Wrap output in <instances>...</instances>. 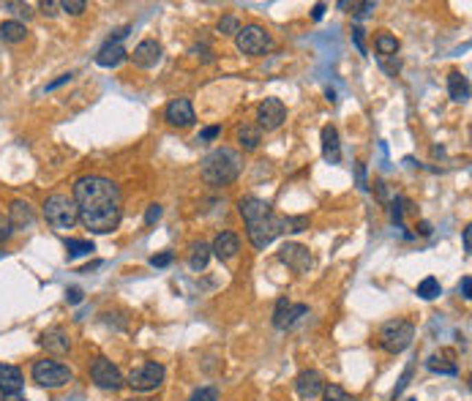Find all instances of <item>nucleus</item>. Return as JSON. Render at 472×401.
<instances>
[{"instance_id":"1","label":"nucleus","mask_w":472,"mask_h":401,"mask_svg":"<svg viewBox=\"0 0 472 401\" xmlns=\"http://www.w3.org/2000/svg\"><path fill=\"white\" fill-rule=\"evenodd\" d=\"M74 205L77 216L85 224V229L96 235H107L118 229L123 216V200L115 181L104 175H82L74 181Z\"/></svg>"},{"instance_id":"2","label":"nucleus","mask_w":472,"mask_h":401,"mask_svg":"<svg viewBox=\"0 0 472 401\" xmlns=\"http://www.w3.org/2000/svg\"><path fill=\"white\" fill-rule=\"evenodd\" d=\"M237 213L243 216L248 240H251V246L257 251L268 249L281 235V216H276L265 200H259V197H243V200L237 202Z\"/></svg>"},{"instance_id":"3","label":"nucleus","mask_w":472,"mask_h":401,"mask_svg":"<svg viewBox=\"0 0 472 401\" xmlns=\"http://www.w3.org/2000/svg\"><path fill=\"white\" fill-rule=\"evenodd\" d=\"M243 170V159L233 148H213L202 159V178L208 186H230Z\"/></svg>"},{"instance_id":"4","label":"nucleus","mask_w":472,"mask_h":401,"mask_svg":"<svg viewBox=\"0 0 472 401\" xmlns=\"http://www.w3.org/2000/svg\"><path fill=\"white\" fill-rule=\"evenodd\" d=\"M44 218H47V224H49L52 229H58V232H69V229L80 221L77 205H74L71 197H66V194H52V197H47V202H44Z\"/></svg>"},{"instance_id":"5","label":"nucleus","mask_w":472,"mask_h":401,"mask_svg":"<svg viewBox=\"0 0 472 401\" xmlns=\"http://www.w3.org/2000/svg\"><path fill=\"white\" fill-rule=\"evenodd\" d=\"M415 339V325L410 319H390L379 328V347L390 355L404 352Z\"/></svg>"},{"instance_id":"6","label":"nucleus","mask_w":472,"mask_h":401,"mask_svg":"<svg viewBox=\"0 0 472 401\" xmlns=\"http://www.w3.org/2000/svg\"><path fill=\"white\" fill-rule=\"evenodd\" d=\"M30 377H33V382L38 388H47V391H58V388H63V385H69L74 380L69 366H63L58 360H49V358L36 360L33 369H30Z\"/></svg>"},{"instance_id":"7","label":"nucleus","mask_w":472,"mask_h":401,"mask_svg":"<svg viewBox=\"0 0 472 401\" xmlns=\"http://www.w3.org/2000/svg\"><path fill=\"white\" fill-rule=\"evenodd\" d=\"M235 44L243 55L259 58V55H265V52L273 47V38H270V33H268L262 25H246V27L237 30Z\"/></svg>"},{"instance_id":"8","label":"nucleus","mask_w":472,"mask_h":401,"mask_svg":"<svg viewBox=\"0 0 472 401\" xmlns=\"http://www.w3.org/2000/svg\"><path fill=\"white\" fill-rule=\"evenodd\" d=\"M164 377H167V371L161 363H142L139 369H134L128 374L126 385L137 393H150V391H158L164 385Z\"/></svg>"},{"instance_id":"9","label":"nucleus","mask_w":472,"mask_h":401,"mask_svg":"<svg viewBox=\"0 0 472 401\" xmlns=\"http://www.w3.org/2000/svg\"><path fill=\"white\" fill-rule=\"evenodd\" d=\"M91 380L96 382V388H102V391H113V393L126 385V380H123L120 369L113 363V360H107V358H96V360L91 363Z\"/></svg>"},{"instance_id":"10","label":"nucleus","mask_w":472,"mask_h":401,"mask_svg":"<svg viewBox=\"0 0 472 401\" xmlns=\"http://www.w3.org/2000/svg\"><path fill=\"white\" fill-rule=\"evenodd\" d=\"M306 314H309V306L306 303H290L287 298H281V301L276 303V308H273V328L276 330H290Z\"/></svg>"},{"instance_id":"11","label":"nucleus","mask_w":472,"mask_h":401,"mask_svg":"<svg viewBox=\"0 0 472 401\" xmlns=\"http://www.w3.org/2000/svg\"><path fill=\"white\" fill-rule=\"evenodd\" d=\"M287 120V106L281 99H265L257 106V126L265 131H276Z\"/></svg>"},{"instance_id":"12","label":"nucleus","mask_w":472,"mask_h":401,"mask_svg":"<svg viewBox=\"0 0 472 401\" xmlns=\"http://www.w3.org/2000/svg\"><path fill=\"white\" fill-rule=\"evenodd\" d=\"M279 260H281L287 268H292L295 273H309L311 265H314L311 251H309L306 246H300V243H284L281 251H279Z\"/></svg>"},{"instance_id":"13","label":"nucleus","mask_w":472,"mask_h":401,"mask_svg":"<svg viewBox=\"0 0 472 401\" xmlns=\"http://www.w3.org/2000/svg\"><path fill=\"white\" fill-rule=\"evenodd\" d=\"M164 120H167L169 126H175V128H189V126H194L197 115H194L191 101L189 99L169 101V104H167V109H164Z\"/></svg>"},{"instance_id":"14","label":"nucleus","mask_w":472,"mask_h":401,"mask_svg":"<svg viewBox=\"0 0 472 401\" xmlns=\"http://www.w3.org/2000/svg\"><path fill=\"white\" fill-rule=\"evenodd\" d=\"M295 391H298V396H300L303 401L320 399V396H322V391H325L322 374H320V371H314V369L300 371V374H298V380H295Z\"/></svg>"},{"instance_id":"15","label":"nucleus","mask_w":472,"mask_h":401,"mask_svg":"<svg viewBox=\"0 0 472 401\" xmlns=\"http://www.w3.org/2000/svg\"><path fill=\"white\" fill-rule=\"evenodd\" d=\"M161 55H164L161 44H158V41H153V38H148V41H139L128 58L134 60V66H137V69H153V66L161 60Z\"/></svg>"},{"instance_id":"16","label":"nucleus","mask_w":472,"mask_h":401,"mask_svg":"<svg viewBox=\"0 0 472 401\" xmlns=\"http://www.w3.org/2000/svg\"><path fill=\"white\" fill-rule=\"evenodd\" d=\"M8 221H11V229H33L36 213L25 200H14L8 207Z\"/></svg>"},{"instance_id":"17","label":"nucleus","mask_w":472,"mask_h":401,"mask_svg":"<svg viewBox=\"0 0 472 401\" xmlns=\"http://www.w3.org/2000/svg\"><path fill=\"white\" fill-rule=\"evenodd\" d=\"M22 385H25L22 371L16 366H11V363H0V393L3 396L22 393Z\"/></svg>"},{"instance_id":"18","label":"nucleus","mask_w":472,"mask_h":401,"mask_svg":"<svg viewBox=\"0 0 472 401\" xmlns=\"http://www.w3.org/2000/svg\"><path fill=\"white\" fill-rule=\"evenodd\" d=\"M38 341H41V347H47V350L55 352V355H63V352L71 350V339H69L66 328H49V330L41 333Z\"/></svg>"},{"instance_id":"19","label":"nucleus","mask_w":472,"mask_h":401,"mask_svg":"<svg viewBox=\"0 0 472 401\" xmlns=\"http://www.w3.org/2000/svg\"><path fill=\"white\" fill-rule=\"evenodd\" d=\"M126 58H128V52H126V47L118 44V41H107V44H102V49L96 52V63H99L102 69H115V66H120Z\"/></svg>"},{"instance_id":"20","label":"nucleus","mask_w":472,"mask_h":401,"mask_svg":"<svg viewBox=\"0 0 472 401\" xmlns=\"http://www.w3.org/2000/svg\"><path fill=\"white\" fill-rule=\"evenodd\" d=\"M237 251H240V238H237L235 232H222V235H216V240H213V246H211V254H216L222 262L233 260Z\"/></svg>"},{"instance_id":"21","label":"nucleus","mask_w":472,"mask_h":401,"mask_svg":"<svg viewBox=\"0 0 472 401\" xmlns=\"http://www.w3.org/2000/svg\"><path fill=\"white\" fill-rule=\"evenodd\" d=\"M322 156H325L328 164H339L342 161V142H339L336 126H325L322 128Z\"/></svg>"},{"instance_id":"22","label":"nucleus","mask_w":472,"mask_h":401,"mask_svg":"<svg viewBox=\"0 0 472 401\" xmlns=\"http://www.w3.org/2000/svg\"><path fill=\"white\" fill-rule=\"evenodd\" d=\"M448 96L456 104H467L470 101V80L462 71H451L448 74Z\"/></svg>"},{"instance_id":"23","label":"nucleus","mask_w":472,"mask_h":401,"mask_svg":"<svg viewBox=\"0 0 472 401\" xmlns=\"http://www.w3.org/2000/svg\"><path fill=\"white\" fill-rule=\"evenodd\" d=\"M426 369H429V371H434V374H448V377H456V374H459V363H456V360H451V355H448V352L429 355Z\"/></svg>"},{"instance_id":"24","label":"nucleus","mask_w":472,"mask_h":401,"mask_svg":"<svg viewBox=\"0 0 472 401\" xmlns=\"http://www.w3.org/2000/svg\"><path fill=\"white\" fill-rule=\"evenodd\" d=\"M237 142L243 150H257L259 142H262V128L259 126H251V123H243L237 128Z\"/></svg>"},{"instance_id":"25","label":"nucleus","mask_w":472,"mask_h":401,"mask_svg":"<svg viewBox=\"0 0 472 401\" xmlns=\"http://www.w3.org/2000/svg\"><path fill=\"white\" fill-rule=\"evenodd\" d=\"M25 36H27V27L16 19H8L0 25V41H5V44H19V41H25Z\"/></svg>"},{"instance_id":"26","label":"nucleus","mask_w":472,"mask_h":401,"mask_svg":"<svg viewBox=\"0 0 472 401\" xmlns=\"http://www.w3.org/2000/svg\"><path fill=\"white\" fill-rule=\"evenodd\" d=\"M208 260H211V246L194 243V246H191V257H189V268H191L194 273H200V271L208 268Z\"/></svg>"},{"instance_id":"27","label":"nucleus","mask_w":472,"mask_h":401,"mask_svg":"<svg viewBox=\"0 0 472 401\" xmlns=\"http://www.w3.org/2000/svg\"><path fill=\"white\" fill-rule=\"evenodd\" d=\"M374 47H377V58H396V52H399V41L388 33H379Z\"/></svg>"},{"instance_id":"28","label":"nucleus","mask_w":472,"mask_h":401,"mask_svg":"<svg viewBox=\"0 0 472 401\" xmlns=\"http://www.w3.org/2000/svg\"><path fill=\"white\" fill-rule=\"evenodd\" d=\"M418 298H423V301H434V298H440V293H442V287H440V282L434 279V276H426L421 284H418Z\"/></svg>"},{"instance_id":"29","label":"nucleus","mask_w":472,"mask_h":401,"mask_svg":"<svg viewBox=\"0 0 472 401\" xmlns=\"http://www.w3.org/2000/svg\"><path fill=\"white\" fill-rule=\"evenodd\" d=\"M66 251H69V257L74 260V257H88V254H93L96 246H93V240H74V238H69V240H66Z\"/></svg>"},{"instance_id":"30","label":"nucleus","mask_w":472,"mask_h":401,"mask_svg":"<svg viewBox=\"0 0 472 401\" xmlns=\"http://www.w3.org/2000/svg\"><path fill=\"white\" fill-rule=\"evenodd\" d=\"M309 216H281V232H306Z\"/></svg>"},{"instance_id":"31","label":"nucleus","mask_w":472,"mask_h":401,"mask_svg":"<svg viewBox=\"0 0 472 401\" xmlns=\"http://www.w3.org/2000/svg\"><path fill=\"white\" fill-rule=\"evenodd\" d=\"M237 30H240V19L235 14H227V16L219 19V33L222 36H237Z\"/></svg>"},{"instance_id":"32","label":"nucleus","mask_w":472,"mask_h":401,"mask_svg":"<svg viewBox=\"0 0 472 401\" xmlns=\"http://www.w3.org/2000/svg\"><path fill=\"white\" fill-rule=\"evenodd\" d=\"M322 396H325V401H357L355 396H350L342 385H325Z\"/></svg>"},{"instance_id":"33","label":"nucleus","mask_w":472,"mask_h":401,"mask_svg":"<svg viewBox=\"0 0 472 401\" xmlns=\"http://www.w3.org/2000/svg\"><path fill=\"white\" fill-rule=\"evenodd\" d=\"M404 205H407V202L401 200V197H393V200H390V221H393L396 227H404Z\"/></svg>"},{"instance_id":"34","label":"nucleus","mask_w":472,"mask_h":401,"mask_svg":"<svg viewBox=\"0 0 472 401\" xmlns=\"http://www.w3.org/2000/svg\"><path fill=\"white\" fill-rule=\"evenodd\" d=\"M412 371H415V366H412V363H410V366H407V369H404V374H401V377H399V382H396V388H393V401L399 399V396H401V393H404V388H407V385H410V380H412Z\"/></svg>"},{"instance_id":"35","label":"nucleus","mask_w":472,"mask_h":401,"mask_svg":"<svg viewBox=\"0 0 472 401\" xmlns=\"http://www.w3.org/2000/svg\"><path fill=\"white\" fill-rule=\"evenodd\" d=\"M189 401H219V388H213V385L200 388V391H194V393H191V399Z\"/></svg>"},{"instance_id":"36","label":"nucleus","mask_w":472,"mask_h":401,"mask_svg":"<svg viewBox=\"0 0 472 401\" xmlns=\"http://www.w3.org/2000/svg\"><path fill=\"white\" fill-rule=\"evenodd\" d=\"M60 8H63L66 14H74V16H80V14H82L88 5H85V0H63V3H60Z\"/></svg>"},{"instance_id":"37","label":"nucleus","mask_w":472,"mask_h":401,"mask_svg":"<svg viewBox=\"0 0 472 401\" xmlns=\"http://www.w3.org/2000/svg\"><path fill=\"white\" fill-rule=\"evenodd\" d=\"M377 60H379V66H382L390 77H396L399 69H401V60H399V58H377Z\"/></svg>"},{"instance_id":"38","label":"nucleus","mask_w":472,"mask_h":401,"mask_svg":"<svg viewBox=\"0 0 472 401\" xmlns=\"http://www.w3.org/2000/svg\"><path fill=\"white\" fill-rule=\"evenodd\" d=\"M172 260H175L172 251H161V254L150 257V265H153V268H167V265H172Z\"/></svg>"},{"instance_id":"39","label":"nucleus","mask_w":472,"mask_h":401,"mask_svg":"<svg viewBox=\"0 0 472 401\" xmlns=\"http://www.w3.org/2000/svg\"><path fill=\"white\" fill-rule=\"evenodd\" d=\"M11 235H14V229H11V221H8V216H3V213H0V243H5Z\"/></svg>"},{"instance_id":"40","label":"nucleus","mask_w":472,"mask_h":401,"mask_svg":"<svg viewBox=\"0 0 472 401\" xmlns=\"http://www.w3.org/2000/svg\"><path fill=\"white\" fill-rule=\"evenodd\" d=\"M353 8H355V16L363 19L366 14H371V11L377 8V3H371V0H368V3H353Z\"/></svg>"},{"instance_id":"41","label":"nucleus","mask_w":472,"mask_h":401,"mask_svg":"<svg viewBox=\"0 0 472 401\" xmlns=\"http://www.w3.org/2000/svg\"><path fill=\"white\" fill-rule=\"evenodd\" d=\"M355 175H357V189H360V192H368V181H366V167H363L360 161L355 164Z\"/></svg>"},{"instance_id":"42","label":"nucleus","mask_w":472,"mask_h":401,"mask_svg":"<svg viewBox=\"0 0 472 401\" xmlns=\"http://www.w3.org/2000/svg\"><path fill=\"white\" fill-rule=\"evenodd\" d=\"M158 218H161V205H150V207H148V213H145V224H148V227H153Z\"/></svg>"},{"instance_id":"43","label":"nucleus","mask_w":472,"mask_h":401,"mask_svg":"<svg viewBox=\"0 0 472 401\" xmlns=\"http://www.w3.org/2000/svg\"><path fill=\"white\" fill-rule=\"evenodd\" d=\"M374 189H377V197H379V202L390 200V189H388V183H385V181H374Z\"/></svg>"},{"instance_id":"44","label":"nucleus","mask_w":472,"mask_h":401,"mask_svg":"<svg viewBox=\"0 0 472 401\" xmlns=\"http://www.w3.org/2000/svg\"><path fill=\"white\" fill-rule=\"evenodd\" d=\"M353 41H355V47H357V52H360V55H366V44H363V27H357V25H355V27H353Z\"/></svg>"},{"instance_id":"45","label":"nucleus","mask_w":472,"mask_h":401,"mask_svg":"<svg viewBox=\"0 0 472 401\" xmlns=\"http://www.w3.org/2000/svg\"><path fill=\"white\" fill-rule=\"evenodd\" d=\"M82 298H85V295H82V290H80V287H69V290H66V301L71 303V306L82 303Z\"/></svg>"},{"instance_id":"46","label":"nucleus","mask_w":472,"mask_h":401,"mask_svg":"<svg viewBox=\"0 0 472 401\" xmlns=\"http://www.w3.org/2000/svg\"><path fill=\"white\" fill-rule=\"evenodd\" d=\"M58 8H60V3H55V0H44V3H41V14H44V16H55Z\"/></svg>"},{"instance_id":"47","label":"nucleus","mask_w":472,"mask_h":401,"mask_svg":"<svg viewBox=\"0 0 472 401\" xmlns=\"http://www.w3.org/2000/svg\"><path fill=\"white\" fill-rule=\"evenodd\" d=\"M219 134H222V126H208V128L200 134V139H202V142H211V139H216Z\"/></svg>"},{"instance_id":"48","label":"nucleus","mask_w":472,"mask_h":401,"mask_svg":"<svg viewBox=\"0 0 472 401\" xmlns=\"http://www.w3.org/2000/svg\"><path fill=\"white\" fill-rule=\"evenodd\" d=\"M459 293H462V298H464V301H470L472 298V276H464V279H462Z\"/></svg>"},{"instance_id":"49","label":"nucleus","mask_w":472,"mask_h":401,"mask_svg":"<svg viewBox=\"0 0 472 401\" xmlns=\"http://www.w3.org/2000/svg\"><path fill=\"white\" fill-rule=\"evenodd\" d=\"M5 8H11V11H16V14H22L25 19L30 16V5H27V3H5Z\"/></svg>"},{"instance_id":"50","label":"nucleus","mask_w":472,"mask_h":401,"mask_svg":"<svg viewBox=\"0 0 472 401\" xmlns=\"http://www.w3.org/2000/svg\"><path fill=\"white\" fill-rule=\"evenodd\" d=\"M71 77H74L71 71H69V74H60V77H58L55 82H49V85H47V91H55V88H60V85H66V82H71Z\"/></svg>"},{"instance_id":"51","label":"nucleus","mask_w":472,"mask_h":401,"mask_svg":"<svg viewBox=\"0 0 472 401\" xmlns=\"http://www.w3.org/2000/svg\"><path fill=\"white\" fill-rule=\"evenodd\" d=\"M325 8H328V5H325V3H317V5H314V8H311V19H314V22H320V19H322V16H325Z\"/></svg>"},{"instance_id":"52","label":"nucleus","mask_w":472,"mask_h":401,"mask_svg":"<svg viewBox=\"0 0 472 401\" xmlns=\"http://www.w3.org/2000/svg\"><path fill=\"white\" fill-rule=\"evenodd\" d=\"M418 232H421L423 238H429V235L434 232V227H432V221H421V224H418Z\"/></svg>"},{"instance_id":"53","label":"nucleus","mask_w":472,"mask_h":401,"mask_svg":"<svg viewBox=\"0 0 472 401\" xmlns=\"http://www.w3.org/2000/svg\"><path fill=\"white\" fill-rule=\"evenodd\" d=\"M464 251H472V227H464Z\"/></svg>"},{"instance_id":"54","label":"nucleus","mask_w":472,"mask_h":401,"mask_svg":"<svg viewBox=\"0 0 472 401\" xmlns=\"http://www.w3.org/2000/svg\"><path fill=\"white\" fill-rule=\"evenodd\" d=\"M325 96H328V101H336V91H331V88H328V91H325Z\"/></svg>"},{"instance_id":"55","label":"nucleus","mask_w":472,"mask_h":401,"mask_svg":"<svg viewBox=\"0 0 472 401\" xmlns=\"http://www.w3.org/2000/svg\"><path fill=\"white\" fill-rule=\"evenodd\" d=\"M126 401H153V399H126Z\"/></svg>"},{"instance_id":"56","label":"nucleus","mask_w":472,"mask_h":401,"mask_svg":"<svg viewBox=\"0 0 472 401\" xmlns=\"http://www.w3.org/2000/svg\"><path fill=\"white\" fill-rule=\"evenodd\" d=\"M407 401H418V399H407Z\"/></svg>"}]
</instances>
